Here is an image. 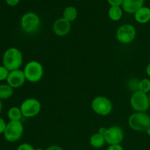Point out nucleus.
I'll return each mask as SVG.
<instances>
[{"instance_id": "f257e3e1", "label": "nucleus", "mask_w": 150, "mask_h": 150, "mask_svg": "<svg viewBox=\"0 0 150 150\" xmlns=\"http://www.w3.org/2000/svg\"><path fill=\"white\" fill-rule=\"evenodd\" d=\"M23 62V54L17 48L12 47L8 48L3 54L2 65H4L9 71L20 69Z\"/></svg>"}, {"instance_id": "f03ea898", "label": "nucleus", "mask_w": 150, "mask_h": 150, "mask_svg": "<svg viewBox=\"0 0 150 150\" xmlns=\"http://www.w3.org/2000/svg\"><path fill=\"white\" fill-rule=\"evenodd\" d=\"M20 24L21 28L24 33L27 35H33L40 28V18L37 13L28 12L22 16Z\"/></svg>"}, {"instance_id": "7ed1b4c3", "label": "nucleus", "mask_w": 150, "mask_h": 150, "mask_svg": "<svg viewBox=\"0 0 150 150\" xmlns=\"http://www.w3.org/2000/svg\"><path fill=\"white\" fill-rule=\"evenodd\" d=\"M26 81L30 83H38L44 76V67L40 62L32 60L26 64L23 68Z\"/></svg>"}, {"instance_id": "20e7f679", "label": "nucleus", "mask_w": 150, "mask_h": 150, "mask_svg": "<svg viewBox=\"0 0 150 150\" xmlns=\"http://www.w3.org/2000/svg\"><path fill=\"white\" fill-rule=\"evenodd\" d=\"M127 123L134 131H145L150 126V116L146 112H134L129 117Z\"/></svg>"}, {"instance_id": "39448f33", "label": "nucleus", "mask_w": 150, "mask_h": 150, "mask_svg": "<svg viewBox=\"0 0 150 150\" xmlns=\"http://www.w3.org/2000/svg\"><path fill=\"white\" fill-rule=\"evenodd\" d=\"M130 103L135 112H146L150 107L149 95L139 90L133 92L130 97Z\"/></svg>"}, {"instance_id": "423d86ee", "label": "nucleus", "mask_w": 150, "mask_h": 150, "mask_svg": "<svg viewBox=\"0 0 150 150\" xmlns=\"http://www.w3.org/2000/svg\"><path fill=\"white\" fill-rule=\"evenodd\" d=\"M92 109L98 115H109L113 110V104L108 98L105 96H97L92 100L91 103Z\"/></svg>"}, {"instance_id": "0eeeda50", "label": "nucleus", "mask_w": 150, "mask_h": 150, "mask_svg": "<svg viewBox=\"0 0 150 150\" xmlns=\"http://www.w3.org/2000/svg\"><path fill=\"white\" fill-rule=\"evenodd\" d=\"M23 134V125L21 121H10L4 133V137L8 142H16L20 140Z\"/></svg>"}, {"instance_id": "6e6552de", "label": "nucleus", "mask_w": 150, "mask_h": 150, "mask_svg": "<svg viewBox=\"0 0 150 150\" xmlns=\"http://www.w3.org/2000/svg\"><path fill=\"white\" fill-rule=\"evenodd\" d=\"M136 37V29L133 25L125 23L117 29L116 32L117 40L122 44L127 45L133 42Z\"/></svg>"}, {"instance_id": "1a4fd4ad", "label": "nucleus", "mask_w": 150, "mask_h": 150, "mask_svg": "<svg viewBox=\"0 0 150 150\" xmlns=\"http://www.w3.org/2000/svg\"><path fill=\"white\" fill-rule=\"evenodd\" d=\"M20 108L23 117L33 118L40 112L41 103L36 98H27L22 102Z\"/></svg>"}, {"instance_id": "9d476101", "label": "nucleus", "mask_w": 150, "mask_h": 150, "mask_svg": "<svg viewBox=\"0 0 150 150\" xmlns=\"http://www.w3.org/2000/svg\"><path fill=\"white\" fill-rule=\"evenodd\" d=\"M124 131L119 126H111L107 128L104 135L105 143L108 145L121 144L124 139Z\"/></svg>"}, {"instance_id": "9b49d317", "label": "nucleus", "mask_w": 150, "mask_h": 150, "mask_svg": "<svg viewBox=\"0 0 150 150\" xmlns=\"http://www.w3.org/2000/svg\"><path fill=\"white\" fill-rule=\"evenodd\" d=\"M6 81L7 84L10 85L13 89H18L24 84L26 79L23 70L18 69L10 71Z\"/></svg>"}, {"instance_id": "f8f14e48", "label": "nucleus", "mask_w": 150, "mask_h": 150, "mask_svg": "<svg viewBox=\"0 0 150 150\" xmlns=\"http://www.w3.org/2000/svg\"><path fill=\"white\" fill-rule=\"evenodd\" d=\"M53 30L57 36L64 37L70 33L71 30V23L63 17L59 18L54 21Z\"/></svg>"}, {"instance_id": "ddd939ff", "label": "nucleus", "mask_w": 150, "mask_h": 150, "mask_svg": "<svg viewBox=\"0 0 150 150\" xmlns=\"http://www.w3.org/2000/svg\"><path fill=\"white\" fill-rule=\"evenodd\" d=\"M144 0H124L122 3V10L130 14H134L138 10L144 7Z\"/></svg>"}, {"instance_id": "4468645a", "label": "nucleus", "mask_w": 150, "mask_h": 150, "mask_svg": "<svg viewBox=\"0 0 150 150\" xmlns=\"http://www.w3.org/2000/svg\"><path fill=\"white\" fill-rule=\"evenodd\" d=\"M135 20L141 24H145L150 21V8L148 7H142L134 13Z\"/></svg>"}, {"instance_id": "2eb2a0df", "label": "nucleus", "mask_w": 150, "mask_h": 150, "mask_svg": "<svg viewBox=\"0 0 150 150\" xmlns=\"http://www.w3.org/2000/svg\"><path fill=\"white\" fill-rule=\"evenodd\" d=\"M105 144L106 143H105L104 136L100 134L99 133H94L89 139V144L95 149H100L103 147Z\"/></svg>"}, {"instance_id": "dca6fc26", "label": "nucleus", "mask_w": 150, "mask_h": 150, "mask_svg": "<svg viewBox=\"0 0 150 150\" xmlns=\"http://www.w3.org/2000/svg\"><path fill=\"white\" fill-rule=\"evenodd\" d=\"M108 15L109 18L113 21H118L123 16V10L121 7L111 6L108 9Z\"/></svg>"}, {"instance_id": "f3484780", "label": "nucleus", "mask_w": 150, "mask_h": 150, "mask_svg": "<svg viewBox=\"0 0 150 150\" xmlns=\"http://www.w3.org/2000/svg\"><path fill=\"white\" fill-rule=\"evenodd\" d=\"M63 18L70 23L74 21L78 18L77 9L74 6H67L63 11Z\"/></svg>"}, {"instance_id": "a211bd4d", "label": "nucleus", "mask_w": 150, "mask_h": 150, "mask_svg": "<svg viewBox=\"0 0 150 150\" xmlns=\"http://www.w3.org/2000/svg\"><path fill=\"white\" fill-rule=\"evenodd\" d=\"M7 117H8V119L10 120V121L14 122L21 121V119L23 117L21 111L20 107L18 108V107L16 106L11 107V108L8 110Z\"/></svg>"}, {"instance_id": "6ab92c4d", "label": "nucleus", "mask_w": 150, "mask_h": 150, "mask_svg": "<svg viewBox=\"0 0 150 150\" xmlns=\"http://www.w3.org/2000/svg\"><path fill=\"white\" fill-rule=\"evenodd\" d=\"M13 89L7 83L0 84V100H7L11 98L13 95Z\"/></svg>"}, {"instance_id": "aec40b11", "label": "nucleus", "mask_w": 150, "mask_h": 150, "mask_svg": "<svg viewBox=\"0 0 150 150\" xmlns=\"http://www.w3.org/2000/svg\"><path fill=\"white\" fill-rule=\"evenodd\" d=\"M138 90L144 92V93L149 94L150 92V79L144 78L139 81Z\"/></svg>"}, {"instance_id": "412c9836", "label": "nucleus", "mask_w": 150, "mask_h": 150, "mask_svg": "<svg viewBox=\"0 0 150 150\" xmlns=\"http://www.w3.org/2000/svg\"><path fill=\"white\" fill-rule=\"evenodd\" d=\"M10 71L4 65H0V81L7 80Z\"/></svg>"}, {"instance_id": "4be33fe9", "label": "nucleus", "mask_w": 150, "mask_h": 150, "mask_svg": "<svg viewBox=\"0 0 150 150\" xmlns=\"http://www.w3.org/2000/svg\"><path fill=\"white\" fill-rule=\"evenodd\" d=\"M17 150H35L34 146L32 144L28 143H23L21 144L18 146Z\"/></svg>"}, {"instance_id": "5701e85b", "label": "nucleus", "mask_w": 150, "mask_h": 150, "mask_svg": "<svg viewBox=\"0 0 150 150\" xmlns=\"http://www.w3.org/2000/svg\"><path fill=\"white\" fill-rule=\"evenodd\" d=\"M124 0H107L108 4L111 6H118L121 7L122 5V3Z\"/></svg>"}, {"instance_id": "b1692460", "label": "nucleus", "mask_w": 150, "mask_h": 150, "mask_svg": "<svg viewBox=\"0 0 150 150\" xmlns=\"http://www.w3.org/2000/svg\"><path fill=\"white\" fill-rule=\"evenodd\" d=\"M6 127H7V123L2 118L0 117V134H4Z\"/></svg>"}, {"instance_id": "393cba45", "label": "nucleus", "mask_w": 150, "mask_h": 150, "mask_svg": "<svg viewBox=\"0 0 150 150\" xmlns=\"http://www.w3.org/2000/svg\"><path fill=\"white\" fill-rule=\"evenodd\" d=\"M106 150H124V148L122 147L121 144L109 145Z\"/></svg>"}, {"instance_id": "a878e982", "label": "nucleus", "mask_w": 150, "mask_h": 150, "mask_svg": "<svg viewBox=\"0 0 150 150\" xmlns=\"http://www.w3.org/2000/svg\"><path fill=\"white\" fill-rule=\"evenodd\" d=\"M5 1L6 3L9 6H10V7H15V6H16L20 2L21 0H5Z\"/></svg>"}, {"instance_id": "bb28decb", "label": "nucleus", "mask_w": 150, "mask_h": 150, "mask_svg": "<svg viewBox=\"0 0 150 150\" xmlns=\"http://www.w3.org/2000/svg\"><path fill=\"white\" fill-rule=\"evenodd\" d=\"M45 150H63V149L58 145H51V146L47 147Z\"/></svg>"}, {"instance_id": "cd10ccee", "label": "nucleus", "mask_w": 150, "mask_h": 150, "mask_svg": "<svg viewBox=\"0 0 150 150\" xmlns=\"http://www.w3.org/2000/svg\"><path fill=\"white\" fill-rule=\"evenodd\" d=\"M106 130H107L106 127H100V128H99V130H98V133H99L100 134H101V135H103V136H104V135H105V132H106Z\"/></svg>"}, {"instance_id": "c85d7f7f", "label": "nucleus", "mask_w": 150, "mask_h": 150, "mask_svg": "<svg viewBox=\"0 0 150 150\" xmlns=\"http://www.w3.org/2000/svg\"><path fill=\"white\" fill-rule=\"evenodd\" d=\"M146 73L148 76V77L150 78V62L147 64L146 67Z\"/></svg>"}, {"instance_id": "c756f323", "label": "nucleus", "mask_w": 150, "mask_h": 150, "mask_svg": "<svg viewBox=\"0 0 150 150\" xmlns=\"http://www.w3.org/2000/svg\"><path fill=\"white\" fill-rule=\"evenodd\" d=\"M145 132H146V135H147V136H150V126L149 127H148L147 129H146V130H145Z\"/></svg>"}, {"instance_id": "7c9ffc66", "label": "nucleus", "mask_w": 150, "mask_h": 150, "mask_svg": "<svg viewBox=\"0 0 150 150\" xmlns=\"http://www.w3.org/2000/svg\"><path fill=\"white\" fill-rule=\"evenodd\" d=\"M2 108H3L2 102H1V100H0V114H1V111H2Z\"/></svg>"}, {"instance_id": "2f4dec72", "label": "nucleus", "mask_w": 150, "mask_h": 150, "mask_svg": "<svg viewBox=\"0 0 150 150\" xmlns=\"http://www.w3.org/2000/svg\"><path fill=\"white\" fill-rule=\"evenodd\" d=\"M35 150H45V149H43L42 148H37V149H35Z\"/></svg>"}, {"instance_id": "473e14b6", "label": "nucleus", "mask_w": 150, "mask_h": 150, "mask_svg": "<svg viewBox=\"0 0 150 150\" xmlns=\"http://www.w3.org/2000/svg\"><path fill=\"white\" fill-rule=\"evenodd\" d=\"M148 95H149V101H150V92L149 94H148Z\"/></svg>"}]
</instances>
